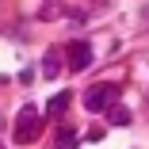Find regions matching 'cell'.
I'll list each match as a JSON object with an SVG mask.
<instances>
[{"label":"cell","instance_id":"3","mask_svg":"<svg viewBox=\"0 0 149 149\" xmlns=\"http://www.w3.org/2000/svg\"><path fill=\"white\" fill-rule=\"evenodd\" d=\"M88 61H92V50H88V42H69V69H73V73H84Z\"/></svg>","mask_w":149,"mask_h":149},{"label":"cell","instance_id":"6","mask_svg":"<svg viewBox=\"0 0 149 149\" xmlns=\"http://www.w3.org/2000/svg\"><path fill=\"white\" fill-rule=\"evenodd\" d=\"M107 123H111V126H126V123H130V111H123V107H115V103H111Z\"/></svg>","mask_w":149,"mask_h":149},{"label":"cell","instance_id":"7","mask_svg":"<svg viewBox=\"0 0 149 149\" xmlns=\"http://www.w3.org/2000/svg\"><path fill=\"white\" fill-rule=\"evenodd\" d=\"M57 65H61V61H57V50H50V54L42 57V73H46V77H54V73H57Z\"/></svg>","mask_w":149,"mask_h":149},{"label":"cell","instance_id":"5","mask_svg":"<svg viewBox=\"0 0 149 149\" xmlns=\"http://www.w3.org/2000/svg\"><path fill=\"white\" fill-rule=\"evenodd\" d=\"M77 145H80L77 130H61V134H57V149H77Z\"/></svg>","mask_w":149,"mask_h":149},{"label":"cell","instance_id":"2","mask_svg":"<svg viewBox=\"0 0 149 149\" xmlns=\"http://www.w3.org/2000/svg\"><path fill=\"white\" fill-rule=\"evenodd\" d=\"M115 96H118L115 84H96V88H88V92H84V107L92 111V115H100V111H107V107L115 103Z\"/></svg>","mask_w":149,"mask_h":149},{"label":"cell","instance_id":"4","mask_svg":"<svg viewBox=\"0 0 149 149\" xmlns=\"http://www.w3.org/2000/svg\"><path fill=\"white\" fill-rule=\"evenodd\" d=\"M69 100H73V96H69L65 88H61V92H54V96H50V103H46V111H50V115L57 118V115H61V111L69 107Z\"/></svg>","mask_w":149,"mask_h":149},{"label":"cell","instance_id":"1","mask_svg":"<svg viewBox=\"0 0 149 149\" xmlns=\"http://www.w3.org/2000/svg\"><path fill=\"white\" fill-rule=\"evenodd\" d=\"M38 134H42V115L27 103V107L19 111V118H15V141H19V145H31Z\"/></svg>","mask_w":149,"mask_h":149},{"label":"cell","instance_id":"8","mask_svg":"<svg viewBox=\"0 0 149 149\" xmlns=\"http://www.w3.org/2000/svg\"><path fill=\"white\" fill-rule=\"evenodd\" d=\"M0 149H4V145H0Z\"/></svg>","mask_w":149,"mask_h":149}]
</instances>
